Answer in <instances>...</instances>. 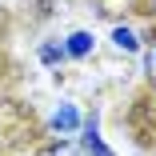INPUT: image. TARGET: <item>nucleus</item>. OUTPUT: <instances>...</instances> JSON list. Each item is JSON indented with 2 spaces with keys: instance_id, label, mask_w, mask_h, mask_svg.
Here are the masks:
<instances>
[{
  "instance_id": "obj_4",
  "label": "nucleus",
  "mask_w": 156,
  "mask_h": 156,
  "mask_svg": "<svg viewBox=\"0 0 156 156\" xmlns=\"http://www.w3.org/2000/svg\"><path fill=\"white\" fill-rule=\"evenodd\" d=\"M68 52H72V56H84V52H88V36H84V32H76V36H72V44H68Z\"/></svg>"
},
{
  "instance_id": "obj_1",
  "label": "nucleus",
  "mask_w": 156,
  "mask_h": 156,
  "mask_svg": "<svg viewBox=\"0 0 156 156\" xmlns=\"http://www.w3.org/2000/svg\"><path fill=\"white\" fill-rule=\"evenodd\" d=\"M48 156H92V152H88L84 144H68V140H64V144H52Z\"/></svg>"
},
{
  "instance_id": "obj_2",
  "label": "nucleus",
  "mask_w": 156,
  "mask_h": 156,
  "mask_svg": "<svg viewBox=\"0 0 156 156\" xmlns=\"http://www.w3.org/2000/svg\"><path fill=\"white\" fill-rule=\"evenodd\" d=\"M52 124H56V128H64V132H72V128H76V112L64 104V108H60V112L52 116Z\"/></svg>"
},
{
  "instance_id": "obj_3",
  "label": "nucleus",
  "mask_w": 156,
  "mask_h": 156,
  "mask_svg": "<svg viewBox=\"0 0 156 156\" xmlns=\"http://www.w3.org/2000/svg\"><path fill=\"white\" fill-rule=\"evenodd\" d=\"M144 72H148V84L156 88V36H152V44H148V52H144Z\"/></svg>"
},
{
  "instance_id": "obj_5",
  "label": "nucleus",
  "mask_w": 156,
  "mask_h": 156,
  "mask_svg": "<svg viewBox=\"0 0 156 156\" xmlns=\"http://www.w3.org/2000/svg\"><path fill=\"white\" fill-rule=\"evenodd\" d=\"M0 24H4V8H0Z\"/></svg>"
}]
</instances>
